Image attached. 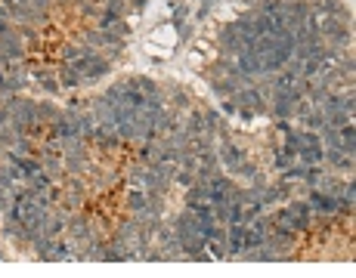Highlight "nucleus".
<instances>
[{
    "label": "nucleus",
    "instance_id": "412c9836",
    "mask_svg": "<svg viewBox=\"0 0 356 278\" xmlns=\"http://www.w3.org/2000/svg\"><path fill=\"white\" fill-rule=\"evenodd\" d=\"M205 124H208V127H220V112H208V115H205Z\"/></svg>",
    "mask_w": 356,
    "mask_h": 278
},
{
    "label": "nucleus",
    "instance_id": "a211bd4d",
    "mask_svg": "<svg viewBox=\"0 0 356 278\" xmlns=\"http://www.w3.org/2000/svg\"><path fill=\"white\" fill-rule=\"evenodd\" d=\"M298 139H301V148L304 145H322V136H316V133H298Z\"/></svg>",
    "mask_w": 356,
    "mask_h": 278
},
{
    "label": "nucleus",
    "instance_id": "2eb2a0df",
    "mask_svg": "<svg viewBox=\"0 0 356 278\" xmlns=\"http://www.w3.org/2000/svg\"><path fill=\"white\" fill-rule=\"evenodd\" d=\"M158 155H161V148H158V145H152V139H149V142L143 145V152H140V158H143V161H149V164H155V161H158Z\"/></svg>",
    "mask_w": 356,
    "mask_h": 278
},
{
    "label": "nucleus",
    "instance_id": "4468645a",
    "mask_svg": "<svg viewBox=\"0 0 356 278\" xmlns=\"http://www.w3.org/2000/svg\"><path fill=\"white\" fill-rule=\"evenodd\" d=\"M68 232H71L77 241H87V238H90V229H87V223H84V220H71Z\"/></svg>",
    "mask_w": 356,
    "mask_h": 278
},
{
    "label": "nucleus",
    "instance_id": "1a4fd4ad",
    "mask_svg": "<svg viewBox=\"0 0 356 278\" xmlns=\"http://www.w3.org/2000/svg\"><path fill=\"white\" fill-rule=\"evenodd\" d=\"M338 133H341V148H344L347 155H353V152H356V130H353V124H344Z\"/></svg>",
    "mask_w": 356,
    "mask_h": 278
},
{
    "label": "nucleus",
    "instance_id": "f257e3e1",
    "mask_svg": "<svg viewBox=\"0 0 356 278\" xmlns=\"http://www.w3.org/2000/svg\"><path fill=\"white\" fill-rule=\"evenodd\" d=\"M77 68H81V74H84V80H96V77H103V74H109V62L106 59H100L96 53H90V56H84L81 62H74Z\"/></svg>",
    "mask_w": 356,
    "mask_h": 278
},
{
    "label": "nucleus",
    "instance_id": "20e7f679",
    "mask_svg": "<svg viewBox=\"0 0 356 278\" xmlns=\"http://www.w3.org/2000/svg\"><path fill=\"white\" fill-rule=\"evenodd\" d=\"M307 204H310V210H319V213H331V210H338L334 195H325V192H313Z\"/></svg>",
    "mask_w": 356,
    "mask_h": 278
},
{
    "label": "nucleus",
    "instance_id": "6ab92c4d",
    "mask_svg": "<svg viewBox=\"0 0 356 278\" xmlns=\"http://www.w3.org/2000/svg\"><path fill=\"white\" fill-rule=\"evenodd\" d=\"M176 182H180V185H186V189H189V185L195 182V173H192V170H180V173H176Z\"/></svg>",
    "mask_w": 356,
    "mask_h": 278
},
{
    "label": "nucleus",
    "instance_id": "f8f14e48",
    "mask_svg": "<svg viewBox=\"0 0 356 278\" xmlns=\"http://www.w3.org/2000/svg\"><path fill=\"white\" fill-rule=\"evenodd\" d=\"M90 53H96V50H93V47H65V50H62L65 62H81L84 56H90Z\"/></svg>",
    "mask_w": 356,
    "mask_h": 278
},
{
    "label": "nucleus",
    "instance_id": "0eeeda50",
    "mask_svg": "<svg viewBox=\"0 0 356 278\" xmlns=\"http://www.w3.org/2000/svg\"><path fill=\"white\" fill-rule=\"evenodd\" d=\"M242 235H245V223H229V235H226V244H229L232 256H235V253H242Z\"/></svg>",
    "mask_w": 356,
    "mask_h": 278
},
{
    "label": "nucleus",
    "instance_id": "4be33fe9",
    "mask_svg": "<svg viewBox=\"0 0 356 278\" xmlns=\"http://www.w3.org/2000/svg\"><path fill=\"white\" fill-rule=\"evenodd\" d=\"M288 161H291V158H288L285 152H279V155H276V167H288Z\"/></svg>",
    "mask_w": 356,
    "mask_h": 278
},
{
    "label": "nucleus",
    "instance_id": "aec40b11",
    "mask_svg": "<svg viewBox=\"0 0 356 278\" xmlns=\"http://www.w3.org/2000/svg\"><path fill=\"white\" fill-rule=\"evenodd\" d=\"M37 77H41V83H44L50 93H56V90H59V83H56L53 77H47V71H37Z\"/></svg>",
    "mask_w": 356,
    "mask_h": 278
},
{
    "label": "nucleus",
    "instance_id": "7ed1b4c3",
    "mask_svg": "<svg viewBox=\"0 0 356 278\" xmlns=\"http://www.w3.org/2000/svg\"><path fill=\"white\" fill-rule=\"evenodd\" d=\"M220 161H223V167H226V170H232V173H235V167H239V164H245V152H242L239 145L226 142V145H220Z\"/></svg>",
    "mask_w": 356,
    "mask_h": 278
},
{
    "label": "nucleus",
    "instance_id": "f03ea898",
    "mask_svg": "<svg viewBox=\"0 0 356 278\" xmlns=\"http://www.w3.org/2000/svg\"><path fill=\"white\" fill-rule=\"evenodd\" d=\"M235 105H242V109H251V112H263V96H260V90H254L251 83H245V87H239L235 93Z\"/></svg>",
    "mask_w": 356,
    "mask_h": 278
},
{
    "label": "nucleus",
    "instance_id": "dca6fc26",
    "mask_svg": "<svg viewBox=\"0 0 356 278\" xmlns=\"http://www.w3.org/2000/svg\"><path fill=\"white\" fill-rule=\"evenodd\" d=\"M304 173H307L304 164H291V167H285V182H291V179H304Z\"/></svg>",
    "mask_w": 356,
    "mask_h": 278
},
{
    "label": "nucleus",
    "instance_id": "6e6552de",
    "mask_svg": "<svg viewBox=\"0 0 356 278\" xmlns=\"http://www.w3.org/2000/svg\"><path fill=\"white\" fill-rule=\"evenodd\" d=\"M276 226H282V229H301V220H298V210L294 207H285V210H279V217H276Z\"/></svg>",
    "mask_w": 356,
    "mask_h": 278
},
{
    "label": "nucleus",
    "instance_id": "423d86ee",
    "mask_svg": "<svg viewBox=\"0 0 356 278\" xmlns=\"http://www.w3.org/2000/svg\"><path fill=\"white\" fill-rule=\"evenodd\" d=\"M298 158L304 161V167H313V164H322L325 152H322V145H304V148L298 152Z\"/></svg>",
    "mask_w": 356,
    "mask_h": 278
},
{
    "label": "nucleus",
    "instance_id": "f3484780",
    "mask_svg": "<svg viewBox=\"0 0 356 278\" xmlns=\"http://www.w3.org/2000/svg\"><path fill=\"white\" fill-rule=\"evenodd\" d=\"M44 173L53 179V176H59V161L56 158H50V152H47V158H44Z\"/></svg>",
    "mask_w": 356,
    "mask_h": 278
},
{
    "label": "nucleus",
    "instance_id": "39448f33",
    "mask_svg": "<svg viewBox=\"0 0 356 278\" xmlns=\"http://www.w3.org/2000/svg\"><path fill=\"white\" fill-rule=\"evenodd\" d=\"M239 50H242V37H239L235 25H226V28H223V53H226V56H235Z\"/></svg>",
    "mask_w": 356,
    "mask_h": 278
},
{
    "label": "nucleus",
    "instance_id": "ddd939ff",
    "mask_svg": "<svg viewBox=\"0 0 356 278\" xmlns=\"http://www.w3.org/2000/svg\"><path fill=\"white\" fill-rule=\"evenodd\" d=\"M146 201H149V192H146V189H133V192L127 195V204H130V210H136V213L146 207Z\"/></svg>",
    "mask_w": 356,
    "mask_h": 278
},
{
    "label": "nucleus",
    "instance_id": "9d476101",
    "mask_svg": "<svg viewBox=\"0 0 356 278\" xmlns=\"http://www.w3.org/2000/svg\"><path fill=\"white\" fill-rule=\"evenodd\" d=\"M77 83H84V74H81V68L77 65H65L62 68V87H77Z\"/></svg>",
    "mask_w": 356,
    "mask_h": 278
},
{
    "label": "nucleus",
    "instance_id": "9b49d317",
    "mask_svg": "<svg viewBox=\"0 0 356 278\" xmlns=\"http://www.w3.org/2000/svg\"><path fill=\"white\" fill-rule=\"evenodd\" d=\"M81 139H96V118L93 115H81Z\"/></svg>",
    "mask_w": 356,
    "mask_h": 278
},
{
    "label": "nucleus",
    "instance_id": "5701e85b",
    "mask_svg": "<svg viewBox=\"0 0 356 278\" xmlns=\"http://www.w3.org/2000/svg\"><path fill=\"white\" fill-rule=\"evenodd\" d=\"M0 34H10V25H7V19L0 16Z\"/></svg>",
    "mask_w": 356,
    "mask_h": 278
}]
</instances>
